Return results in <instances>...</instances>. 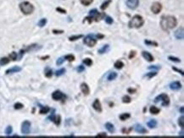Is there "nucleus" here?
Here are the masks:
<instances>
[{
	"label": "nucleus",
	"mask_w": 184,
	"mask_h": 138,
	"mask_svg": "<svg viewBox=\"0 0 184 138\" xmlns=\"http://www.w3.org/2000/svg\"><path fill=\"white\" fill-rule=\"evenodd\" d=\"M177 25V20L172 15H165L161 18L160 26L164 31H169L175 28Z\"/></svg>",
	"instance_id": "nucleus-1"
},
{
	"label": "nucleus",
	"mask_w": 184,
	"mask_h": 138,
	"mask_svg": "<svg viewBox=\"0 0 184 138\" xmlns=\"http://www.w3.org/2000/svg\"><path fill=\"white\" fill-rule=\"evenodd\" d=\"M143 24H144L143 18L141 15L136 14L129 21L128 26H129V28H136V29H138V28L142 27L143 26Z\"/></svg>",
	"instance_id": "nucleus-2"
},
{
	"label": "nucleus",
	"mask_w": 184,
	"mask_h": 138,
	"mask_svg": "<svg viewBox=\"0 0 184 138\" xmlns=\"http://www.w3.org/2000/svg\"><path fill=\"white\" fill-rule=\"evenodd\" d=\"M20 9L24 14H31L34 11V6L29 2H23L20 4Z\"/></svg>",
	"instance_id": "nucleus-3"
},
{
	"label": "nucleus",
	"mask_w": 184,
	"mask_h": 138,
	"mask_svg": "<svg viewBox=\"0 0 184 138\" xmlns=\"http://www.w3.org/2000/svg\"><path fill=\"white\" fill-rule=\"evenodd\" d=\"M154 103H161L162 106L164 107H166L170 104V97L165 94V93H162L160 94V96L156 97L155 99H154Z\"/></svg>",
	"instance_id": "nucleus-4"
},
{
	"label": "nucleus",
	"mask_w": 184,
	"mask_h": 138,
	"mask_svg": "<svg viewBox=\"0 0 184 138\" xmlns=\"http://www.w3.org/2000/svg\"><path fill=\"white\" fill-rule=\"evenodd\" d=\"M89 16H91L92 19V20H94L95 21H99L100 20H102L103 18H104L105 14L104 13H99L97 9H92L90 10L89 12Z\"/></svg>",
	"instance_id": "nucleus-5"
},
{
	"label": "nucleus",
	"mask_w": 184,
	"mask_h": 138,
	"mask_svg": "<svg viewBox=\"0 0 184 138\" xmlns=\"http://www.w3.org/2000/svg\"><path fill=\"white\" fill-rule=\"evenodd\" d=\"M83 43H84L87 46L89 47H94L96 45L97 40L94 38V37H93L92 35H88L87 37H85V38H84V40H83Z\"/></svg>",
	"instance_id": "nucleus-6"
},
{
	"label": "nucleus",
	"mask_w": 184,
	"mask_h": 138,
	"mask_svg": "<svg viewBox=\"0 0 184 138\" xmlns=\"http://www.w3.org/2000/svg\"><path fill=\"white\" fill-rule=\"evenodd\" d=\"M31 131V123L28 120H26L22 123L21 126V132L24 135H27L29 134Z\"/></svg>",
	"instance_id": "nucleus-7"
},
{
	"label": "nucleus",
	"mask_w": 184,
	"mask_h": 138,
	"mask_svg": "<svg viewBox=\"0 0 184 138\" xmlns=\"http://www.w3.org/2000/svg\"><path fill=\"white\" fill-rule=\"evenodd\" d=\"M52 98L55 101H60V100L64 101L66 98V96L60 91H55L52 94Z\"/></svg>",
	"instance_id": "nucleus-8"
},
{
	"label": "nucleus",
	"mask_w": 184,
	"mask_h": 138,
	"mask_svg": "<svg viewBox=\"0 0 184 138\" xmlns=\"http://www.w3.org/2000/svg\"><path fill=\"white\" fill-rule=\"evenodd\" d=\"M162 10V4L159 2H154L152 6H151V11L155 14H158L160 11Z\"/></svg>",
	"instance_id": "nucleus-9"
},
{
	"label": "nucleus",
	"mask_w": 184,
	"mask_h": 138,
	"mask_svg": "<svg viewBox=\"0 0 184 138\" xmlns=\"http://www.w3.org/2000/svg\"><path fill=\"white\" fill-rule=\"evenodd\" d=\"M126 4L131 9H136L139 5V0H127Z\"/></svg>",
	"instance_id": "nucleus-10"
},
{
	"label": "nucleus",
	"mask_w": 184,
	"mask_h": 138,
	"mask_svg": "<svg viewBox=\"0 0 184 138\" xmlns=\"http://www.w3.org/2000/svg\"><path fill=\"white\" fill-rule=\"evenodd\" d=\"M174 36H175V37H176L177 40H183V37H184L183 27L182 26V27L178 28V29H177V30L175 32V33H174Z\"/></svg>",
	"instance_id": "nucleus-11"
},
{
	"label": "nucleus",
	"mask_w": 184,
	"mask_h": 138,
	"mask_svg": "<svg viewBox=\"0 0 184 138\" xmlns=\"http://www.w3.org/2000/svg\"><path fill=\"white\" fill-rule=\"evenodd\" d=\"M170 88L173 91H178L182 88V84L180 81H173L170 84Z\"/></svg>",
	"instance_id": "nucleus-12"
},
{
	"label": "nucleus",
	"mask_w": 184,
	"mask_h": 138,
	"mask_svg": "<svg viewBox=\"0 0 184 138\" xmlns=\"http://www.w3.org/2000/svg\"><path fill=\"white\" fill-rule=\"evenodd\" d=\"M80 88H81L82 92L85 96H88L90 93V88H89V87H88V85L87 83H82L81 86H80Z\"/></svg>",
	"instance_id": "nucleus-13"
},
{
	"label": "nucleus",
	"mask_w": 184,
	"mask_h": 138,
	"mask_svg": "<svg viewBox=\"0 0 184 138\" xmlns=\"http://www.w3.org/2000/svg\"><path fill=\"white\" fill-rule=\"evenodd\" d=\"M134 130L137 133H139V134H146L148 133V131L142 126V125H139V124H137L134 127Z\"/></svg>",
	"instance_id": "nucleus-14"
},
{
	"label": "nucleus",
	"mask_w": 184,
	"mask_h": 138,
	"mask_svg": "<svg viewBox=\"0 0 184 138\" xmlns=\"http://www.w3.org/2000/svg\"><path fill=\"white\" fill-rule=\"evenodd\" d=\"M92 108H93V109L94 110H96L97 112H102V105H101V103H100V102H99V100L98 99H96L94 102H93V103H92Z\"/></svg>",
	"instance_id": "nucleus-15"
},
{
	"label": "nucleus",
	"mask_w": 184,
	"mask_h": 138,
	"mask_svg": "<svg viewBox=\"0 0 184 138\" xmlns=\"http://www.w3.org/2000/svg\"><path fill=\"white\" fill-rule=\"evenodd\" d=\"M142 57H143L148 62H153V61H154V57H153V55H152L150 53L146 52V51H143V52L142 53Z\"/></svg>",
	"instance_id": "nucleus-16"
},
{
	"label": "nucleus",
	"mask_w": 184,
	"mask_h": 138,
	"mask_svg": "<svg viewBox=\"0 0 184 138\" xmlns=\"http://www.w3.org/2000/svg\"><path fill=\"white\" fill-rule=\"evenodd\" d=\"M21 71V68L19 67V66H15V67H12L9 70H6V74L7 75H9V74H13V73H17V72H20Z\"/></svg>",
	"instance_id": "nucleus-17"
},
{
	"label": "nucleus",
	"mask_w": 184,
	"mask_h": 138,
	"mask_svg": "<svg viewBox=\"0 0 184 138\" xmlns=\"http://www.w3.org/2000/svg\"><path fill=\"white\" fill-rule=\"evenodd\" d=\"M105 128L107 129V131L109 132V133H114L115 132V126H114V125L113 124H111V123H109V122H108V123H106L105 124Z\"/></svg>",
	"instance_id": "nucleus-18"
},
{
	"label": "nucleus",
	"mask_w": 184,
	"mask_h": 138,
	"mask_svg": "<svg viewBox=\"0 0 184 138\" xmlns=\"http://www.w3.org/2000/svg\"><path fill=\"white\" fill-rule=\"evenodd\" d=\"M157 125H158V123H157L156 120H149V121L147 123L148 127L150 128V129H154V128H156V127H157Z\"/></svg>",
	"instance_id": "nucleus-19"
},
{
	"label": "nucleus",
	"mask_w": 184,
	"mask_h": 138,
	"mask_svg": "<svg viewBox=\"0 0 184 138\" xmlns=\"http://www.w3.org/2000/svg\"><path fill=\"white\" fill-rule=\"evenodd\" d=\"M109 44H106V45H104V46L102 47L100 49H98V53L99 54H104V53H108V52H109Z\"/></svg>",
	"instance_id": "nucleus-20"
},
{
	"label": "nucleus",
	"mask_w": 184,
	"mask_h": 138,
	"mask_svg": "<svg viewBox=\"0 0 184 138\" xmlns=\"http://www.w3.org/2000/svg\"><path fill=\"white\" fill-rule=\"evenodd\" d=\"M149 112H150V114H154V115H156V114H158L160 112V108H158L157 107L152 106V107L149 108Z\"/></svg>",
	"instance_id": "nucleus-21"
},
{
	"label": "nucleus",
	"mask_w": 184,
	"mask_h": 138,
	"mask_svg": "<svg viewBox=\"0 0 184 138\" xmlns=\"http://www.w3.org/2000/svg\"><path fill=\"white\" fill-rule=\"evenodd\" d=\"M114 67H115V69H117V70H121V69L124 67V63H123L122 61H121V60H118V61H116V62L115 63Z\"/></svg>",
	"instance_id": "nucleus-22"
},
{
	"label": "nucleus",
	"mask_w": 184,
	"mask_h": 138,
	"mask_svg": "<svg viewBox=\"0 0 184 138\" xmlns=\"http://www.w3.org/2000/svg\"><path fill=\"white\" fill-rule=\"evenodd\" d=\"M117 73L116 72H112V73H110L109 76H108V77H107V79H108V81H114V80H115L116 79V77H117Z\"/></svg>",
	"instance_id": "nucleus-23"
},
{
	"label": "nucleus",
	"mask_w": 184,
	"mask_h": 138,
	"mask_svg": "<svg viewBox=\"0 0 184 138\" xmlns=\"http://www.w3.org/2000/svg\"><path fill=\"white\" fill-rule=\"evenodd\" d=\"M130 117H131V114L129 113H126V114H121L119 118L121 121H125L126 120L129 119Z\"/></svg>",
	"instance_id": "nucleus-24"
},
{
	"label": "nucleus",
	"mask_w": 184,
	"mask_h": 138,
	"mask_svg": "<svg viewBox=\"0 0 184 138\" xmlns=\"http://www.w3.org/2000/svg\"><path fill=\"white\" fill-rule=\"evenodd\" d=\"M131 101H132V98L128 95H126L122 97V103H130Z\"/></svg>",
	"instance_id": "nucleus-25"
},
{
	"label": "nucleus",
	"mask_w": 184,
	"mask_h": 138,
	"mask_svg": "<svg viewBox=\"0 0 184 138\" xmlns=\"http://www.w3.org/2000/svg\"><path fill=\"white\" fill-rule=\"evenodd\" d=\"M9 63V58H0V65H5Z\"/></svg>",
	"instance_id": "nucleus-26"
},
{
	"label": "nucleus",
	"mask_w": 184,
	"mask_h": 138,
	"mask_svg": "<svg viewBox=\"0 0 184 138\" xmlns=\"http://www.w3.org/2000/svg\"><path fill=\"white\" fill-rule=\"evenodd\" d=\"M82 37H83L82 35H77V36H72V37H69V40H70L71 42H74V41H77V40H78V39L82 38Z\"/></svg>",
	"instance_id": "nucleus-27"
},
{
	"label": "nucleus",
	"mask_w": 184,
	"mask_h": 138,
	"mask_svg": "<svg viewBox=\"0 0 184 138\" xmlns=\"http://www.w3.org/2000/svg\"><path fill=\"white\" fill-rule=\"evenodd\" d=\"M49 110H50V108H49L48 107H42L39 113H40L41 114H45L49 112Z\"/></svg>",
	"instance_id": "nucleus-28"
},
{
	"label": "nucleus",
	"mask_w": 184,
	"mask_h": 138,
	"mask_svg": "<svg viewBox=\"0 0 184 138\" xmlns=\"http://www.w3.org/2000/svg\"><path fill=\"white\" fill-rule=\"evenodd\" d=\"M64 58H65V60H68L69 62H72V61L75 60V56L72 55V54H68V55H66V56L64 57Z\"/></svg>",
	"instance_id": "nucleus-29"
},
{
	"label": "nucleus",
	"mask_w": 184,
	"mask_h": 138,
	"mask_svg": "<svg viewBox=\"0 0 184 138\" xmlns=\"http://www.w3.org/2000/svg\"><path fill=\"white\" fill-rule=\"evenodd\" d=\"M111 3V0H107V1H105L102 5H101V7H100V9H102V10H104L108 6H109V4Z\"/></svg>",
	"instance_id": "nucleus-30"
},
{
	"label": "nucleus",
	"mask_w": 184,
	"mask_h": 138,
	"mask_svg": "<svg viewBox=\"0 0 184 138\" xmlns=\"http://www.w3.org/2000/svg\"><path fill=\"white\" fill-rule=\"evenodd\" d=\"M46 24H47V19H45V18L41 19V20L38 21V26H40V27H44Z\"/></svg>",
	"instance_id": "nucleus-31"
},
{
	"label": "nucleus",
	"mask_w": 184,
	"mask_h": 138,
	"mask_svg": "<svg viewBox=\"0 0 184 138\" xmlns=\"http://www.w3.org/2000/svg\"><path fill=\"white\" fill-rule=\"evenodd\" d=\"M83 63L87 65V66H91L92 64V60L89 58H87L85 59H83Z\"/></svg>",
	"instance_id": "nucleus-32"
},
{
	"label": "nucleus",
	"mask_w": 184,
	"mask_h": 138,
	"mask_svg": "<svg viewBox=\"0 0 184 138\" xmlns=\"http://www.w3.org/2000/svg\"><path fill=\"white\" fill-rule=\"evenodd\" d=\"M168 59L172 61V62H175V63H181V59L178 58H176V57H172V56H169L168 57Z\"/></svg>",
	"instance_id": "nucleus-33"
},
{
	"label": "nucleus",
	"mask_w": 184,
	"mask_h": 138,
	"mask_svg": "<svg viewBox=\"0 0 184 138\" xmlns=\"http://www.w3.org/2000/svg\"><path fill=\"white\" fill-rule=\"evenodd\" d=\"M65 73V69H60V70H57L56 71V73H55V76H61L62 75H64Z\"/></svg>",
	"instance_id": "nucleus-34"
},
{
	"label": "nucleus",
	"mask_w": 184,
	"mask_h": 138,
	"mask_svg": "<svg viewBox=\"0 0 184 138\" xmlns=\"http://www.w3.org/2000/svg\"><path fill=\"white\" fill-rule=\"evenodd\" d=\"M144 43L147 44V45H149V46H158V43H157L152 42V41H149V40H145V41H144Z\"/></svg>",
	"instance_id": "nucleus-35"
},
{
	"label": "nucleus",
	"mask_w": 184,
	"mask_h": 138,
	"mask_svg": "<svg viewBox=\"0 0 184 138\" xmlns=\"http://www.w3.org/2000/svg\"><path fill=\"white\" fill-rule=\"evenodd\" d=\"M60 121H61V118H60V116L59 115H56L55 116V118H54V120L53 121L55 125H57V126H59V124H60Z\"/></svg>",
	"instance_id": "nucleus-36"
},
{
	"label": "nucleus",
	"mask_w": 184,
	"mask_h": 138,
	"mask_svg": "<svg viewBox=\"0 0 184 138\" xmlns=\"http://www.w3.org/2000/svg\"><path fill=\"white\" fill-rule=\"evenodd\" d=\"M9 58H10L11 60H14V61H15V60L17 59V53H16L15 52H13V53H11L9 54Z\"/></svg>",
	"instance_id": "nucleus-37"
},
{
	"label": "nucleus",
	"mask_w": 184,
	"mask_h": 138,
	"mask_svg": "<svg viewBox=\"0 0 184 138\" xmlns=\"http://www.w3.org/2000/svg\"><path fill=\"white\" fill-rule=\"evenodd\" d=\"M80 1H81L82 4H83L85 6H88V5H90L92 3L93 0H80Z\"/></svg>",
	"instance_id": "nucleus-38"
},
{
	"label": "nucleus",
	"mask_w": 184,
	"mask_h": 138,
	"mask_svg": "<svg viewBox=\"0 0 184 138\" xmlns=\"http://www.w3.org/2000/svg\"><path fill=\"white\" fill-rule=\"evenodd\" d=\"M133 131V127H130L129 129H126V128H123L122 130H121V132L123 133V134H127V135H128V134H130V132Z\"/></svg>",
	"instance_id": "nucleus-39"
},
{
	"label": "nucleus",
	"mask_w": 184,
	"mask_h": 138,
	"mask_svg": "<svg viewBox=\"0 0 184 138\" xmlns=\"http://www.w3.org/2000/svg\"><path fill=\"white\" fill-rule=\"evenodd\" d=\"M184 118H183V116H181V117H180V118H179V119H178V125H179V126H180V127H181V128H182V129H183V126H184Z\"/></svg>",
	"instance_id": "nucleus-40"
},
{
	"label": "nucleus",
	"mask_w": 184,
	"mask_h": 138,
	"mask_svg": "<svg viewBox=\"0 0 184 138\" xmlns=\"http://www.w3.org/2000/svg\"><path fill=\"white\" fill-rule=\"evenodd\" d=\"M53 76V72L50 69H46V71H45V76L47 78H50L51 76Z\"/></svg>",
	"instance_id": "nucleus-41"
},
{
	"label": "nucleus",
	"mask_w": 184,
	"mask_h": 138,
	"mask_svg": "<svg viewBox=\"0 0 184 138\" xmlns=\"http://www.w3.org/2000/svg\"><path fill=\"white\" fill-rule=\"evenodd\" d=\"M12 131H13L12 126H8V127L6 128V130H5V134H6L7 136H9V135L12 133Z\"/></svg>",
	"instance_id": "nucleus-42"
},
{
	"label": "nucleus",
	"mask_w": 184,
	"mask_h": 138,
	"mask_svg": "<svg viewBox=\"0 0 184 138\" xmlns=\"http://www.w3.org/2000/svg\"><path fill=\"white\" fill-rule=\"evenodd\" d=\"M105 22L108 25H111L113 23V19L111 17H109V16H107V17H105Z\"/></svg>",
	"instance_id": "nucleus-43"
},
{
	"label": "nucleus",
	"mask_w": 184,
	"mask_h": 138,
	"mask_svg": "<svg viewBox=\"0 0 184 138\" xmlns=\"http://www.w3.org/2000/svg\"><path fill=\"white\" fill-rule=\"evenodd\" d=\"M156 75H157V72H150V73H148V74H146V75H145V76L150 79V78H152V77L155 76Z\"/></svg>",
	"instance_id": "nucleus-44"
},
{
	"label": "nucleus",
	"mask_w": 184,
	"mask_h": 138,
	"mask_svg": "<svg viewBox=\"0 0 184 138\" xmlns=\"http://www.w3.org/2000/svg\"><path fill=\"white\" fill-rule=\"evenodd\" d=\"M64 61H65V58L61 57V58H58V60L56 61V64H57V65H61V64L64 63Z\"/></svg>",
	"instance_id": "nucleus-45"
},
{
	"label": "nucleus",
	"mask_w": 184,
	"mask_h": 138,
	"mask_svg": "<svg viewBox=\"0 0 184 138\" xmlns=\"http://www.w3.org/2000/svg\"><path fill=\"white\" fill-rule=\"evenodd\" d=\"M14 107H15V109H20V108H22L24 107V105H23L22 103H17L15 104Z\"/></svg>",
	"instance_id": "nucleus-46"
},
{
	"label": "nucleus",
	"mask_w": 184,
	"mask_h": 138,
	"mask_svg": "<svg viewBox=\"0 0 184 138\" xmlns=\"http://www.w3.org/2000/svg\"><path fill=\"white\" fill-rule=\"evenodd\" d=\"M77 70L79 73H81V72H83V71L85 70V67H84L83 65H80V66H78V67H77Z\"/></svg>",
	"instance_id": "nucleus-47"
},
{
	"label": "nucleus",
	"mask_w": 184,
	"mask_h": 138,
	"mask_svg": "<svg viewBox=\"0 0 184 138\" xmlns=\"http://www.w3.org/2000/svg\"><path fill=\"white\" fill-rule=\"evenodd\" d=\"M136 51H131L130 52V54H129V56H128V58L131 59V58H134L135 56H136Z\"/></svg>",
	"instance_id": "nucleus-48"
},
{
	"label": "nucleus",
	"mask_w": 184,
	"mask_h": 138,
	"mask_svg": "<svg viewBox=\"0 0 184 138\" xmlns=\"http://www.w3.org/2000/svg\"><path fill=\"white\" fill-rule=\"evenodd\" d=\"M107 137V134L105 132H102V133H99L96 136V137Z\"/></svg>",
	"instance_id": "nucleus-49"
},
{
	"label": "nucleus",
	"mask_w": 184,
	"mask_h": 138,
	"mask_svg": "<svg viewBox=\"0 0 184 138\" xmlns=\"http://www.w3.org/2000/svg\"><path fill=\"white\" fill-rule=\"evenodd\" d=\"M172 70H175V71H177V72H178V73H180L182 76H183V70H180L177 69L176 67H172Z\"/></svg>",
	"instance_id": "nucleus-50"
},
{
	"label": "nucleus",
	"mask_w": 184,
	"mask_h": 138,
	"mask_svg": "<svg viewBox=\"0 0 184 138\" xmlns=\"http://www.w3.org/2000/svg\"><path fill=\"white\" fill-rule=\"evenodd\" d=\"M56 10L59 11V12H60L61 14H65V13H66V11H65V9H60V8H57Z\"/></svg>",
	"instance_id": "nucleus-51"
},
{
	"label": "nucleus",
	"mask_w": 184,
	"mask_h": 138,
	"mask_svg": "<svg viewBox=\"0 0 184 138\" xmlns=\"http://www.w3.org/2000/svg\"><path fill=\"white\" fill-rule=\"evenodd\" d=\"M53 32L54 34H62V33H64V31H57V30H53Z\"/></svg>",
	"instance_id": "nucleus-52"
},
{
	"label": "nucleus",
	"mask_w": 184,
	"mask_h": 138,
	"mask_svg": "<svg viewBox=\"0 0 184 138\" xmlns=\"http://www.w3.org/2000/svg\"><path fill=\"white\" fill-rule=\"evenodd\" d=\"M148 69L149 70H154V69L159 70V69H160V66H148Z\"/></svg>",
	"instance_id": "nucleus-53"
},
{
	"label": "nucleus",
	"mask_w": 184,
	"mask_h": 138,
	"mask_svg": "<svg viewBox=\"0 0 184 138\" xmlns=\"http://www.w3.org/2000/svg\"><path fill=\"white\" fill-rule=\"evenodd\" d=\"M96 37H97L98 39H100V38H103V37H104V36H103V35H100V34H98Z\"/></svg>",
	"instance_id": "nucleus-54"
},
{
	"label": "nucleus",
	"mask_w": 184,
	"mask_h": 138,
	"mask_svg": "<svg viewBox=\"0 0 184 138\" xmlns=\"http://www.w3.org/2000/svg\"><path fill=\"white\" fill-rule=\"evenodd\" d=\"M136 92V90H133V89H128V92H131V93H133V92Z\"/></svg>",
	"instance_id": "nucleus-55"
},
{
	"label": "nucleus",
	"mask_w": 184,
	"mask_h": 138,
	"mask_svg": "<svg viewBox=\"0 0 184 138\" xmlns=\"http://www.w3.org/2000/svg\"><path fill=\"white\" fill-rule=\"evenodd\" d=\"M180 111H181V113H182V114H183V107H182V108H181Z\"/></svg>",
	"instance_id": "nucleus-56"
},
{
	"label": "nucleus",
	"mask_w": 184,
	"mask_h": 138,
	"mask_svg": "<svg viewBox=\"0 0 184 138\" xmlns=\"http://www.w3.org/2000/svg\"><path fill=\"white\" fill-rule=\"evenodd\" d=\"M181 137H183V131L181 132Z\"/></svg>",
	"instance_id": "nucleus-57"
}]
</instances>
